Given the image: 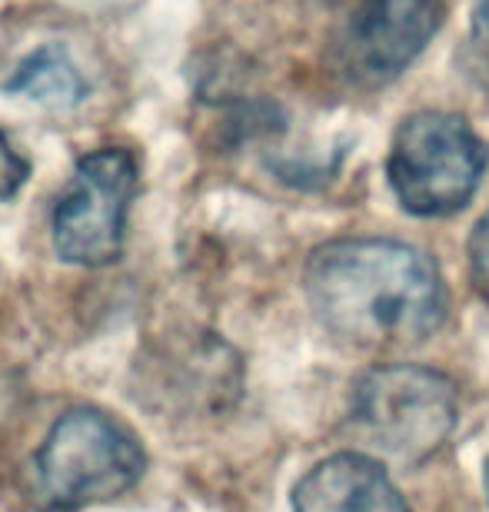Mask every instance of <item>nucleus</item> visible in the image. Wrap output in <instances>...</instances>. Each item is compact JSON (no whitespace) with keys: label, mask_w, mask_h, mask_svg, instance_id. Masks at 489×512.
Segmentation results:
<instances>
[{"label":"nucleus","mask_w":489,"mask_h":512,"mask_svg":"<svg viewBox=\"0 0 489 512\" xmlns=\"http://www.w3.org/2000/svg\"><path fill=\"white\" fill-rule=\"evenodd\" d=\"M489 167V147L460 114L416 110L393 133L386 180L413 217H453L476 197Z\"/></svg>","instance_id":"20e7f679"},{"label":"nucleus","mask_w":489,"mask_h":512,"mask_svg":"<svg viewBox=\"0 0 489 512\" xmlns=\"http://www.w3.org/2000/svg\"><path fill=\"white\" fill-rule=\"evenodd\" d=\"M290 512H410V506L373 456L336 453L293 486Z\"/></svg>","instance_id":"0eeeda50"},{"label":"nucleus","mask_w":489,"mask_h":512,"mask_svg":"<svg viewBox=\"0 0 489 512\" xmlns=\"http://www.w3.org/2000/svg\"><path fill=\"white\" fill-rule=\"evenodd\" d=\"M147 473V449L124 419L77 406L50 426L34 456V493L44 512H80L130 493Z\"/></svg>","instance_id":"f03ea898"},{"label":"nucleus","mask_w":489,"mask_h":512,"mask_svg":"<svg viewBox=\"0 0 489 512\" xmlns=\"http://www.w3.org/2000/svg\"><path fill=\"white\" fill-rule=\"evenodd\" d=\"M466 256H470V283L476 296L489 306V213L476 223L466 243Z\"/></svg>","instance_id":"9d476101"},{"label":"nucleus","mask_w":489,"mask_h":512,"mask_svg":"<svg viewBox=\"0 0 489 512\" xmlns=\"http://www.w3.org/2000/svg\"><path fill=\"white\" fill-rule=\"evenodd\" d=\"M303 286L326 330L363 350L430 340L450 310L443 273L430 253L383 237L323 243L310 253Z\"/></svg>","instance_id":"f257e3e1"},{"label":"nucleus","mask_w":489,"mask_h":512,"mask_svg":"<svg viewBox=\"0 0 489 512\" xmlns=\"http://www.w3.org/2000/svg\"><path fill=\"white\" fill-rule=\"evenodd\" d=\"M466 67L489 87V0H470V37H466Z\"/></svg>","instance_id":"1a4fd4ad"},{"label":"nucleus","mask_w":489,"mask_h":512,"mask_svg":"<svg viewBox=\"0 0 489 512\" xmlns=\"http://www.w3.org/2000/svg\"><path fill=\"white\" fill-rule=\"evenodd\" d=\"M140 170L124 147H100L77 160L67 190L50 217V240L64 263L100 270L124 256L127 213L137 197Z\"/></svg>","instance_id":"39448f33"},{"label":"nucleus","mask_w":489,"mask_h":512,"mask_svg":"<svg viewBox=\"0 0 489 512\" xmlns=\"http://www.w3.org/2000/svg\"><path fill=\"white\" fill-rule=\"evenodd\" d=\"M460 419L456 383L416 363L373 366L353 383L350 426L376 453L416 466L440 449Z\"/></svg>","instance_id":"7ed1b4c3"},{"label":"nucleus","mask_w":489,"mask_h":512,"mask_svg":"<svg viewBox=\"0 0 489 512\" xmlns=\"http://www.w3.org/2000/svg\"><path fill=\"white\" fill-rule=\"evenodd\" d=\"M4 94L24 97L47 110H74L87 100L90 84L60 44H44L20 60L4 80Z\"/></svg>","instance_id":"6e6552de"},{"label":"nucleus","mask_w":489,"mask_h":512,"mask_svg":"<svg viewBox=\"0 0 489 512\" xmlns=\"http://www.w3.org/2000/svg\"><path fill=\"white\" fill-rule=\"evenodd\" d=\"M443 24L440 0H360L333 37V64L346 84H393Z\"/></svg>","instance_id":"423d86ee"},{"label":"nucleus","mask_w":489,"mask_h":512,"mask_svg":"<svg viewBox=\"0 0 489 512\" xmlns=\"http://www.w3.org/2000/svg\"><path fill=\"white\" fill-rule=\"evenodd\" d=\"M483 489H486V503H489V459L483 463Z\"/></svg>","instance_id":"f8f14e48"},{"label":"nucleus","mask_w":489,"mask_h":512,"mask_svg":"<svg viewBox=\"0 0 489 512\" xmlns=\"http://www.w3.org/2000/svg\"><path fill=\"white\" fill-rule=\"evenodd\" d=\"M30 180V163L24 153H17V147L4 137L0 130V203L14 200L24 183Z\"/></svg>","instance_id":"9b49d317"}]
</instances>
